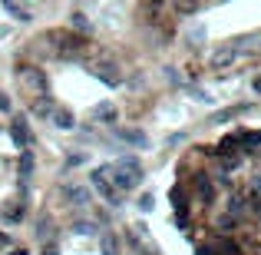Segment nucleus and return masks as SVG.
Segmentation results:
<instances>
[{
  "label": "nucleus",
  "instance_id": "nucleus-13",
  "mask_svg": "<svg viewBox=\"0 0 261 255\" xmlns=\"http://www.w3.org/2000/svg\"><path fill=\"white\" fill-rule=\"evenodd\" d=\"M0 109H10V100H7L4 93H0Z\"/></svg>",
  "mask_w": 261,
  "mask_h": 255
},
{
  "label": "nucleus",
  "instance_id": "nucleus-6",
  "mask_svg": "<svg viewBox=\"0 0 261 255\" xmlns=\"http://www.w3.org/2000/svg\"><path fill=\"white\" fill-rule=\"evenodd\" d=\"M10 140H13V146H17V149H23V153H27V146H30V129H27L23 116H17V120L10 123Z\"/></svg>",
  "mask_w": 261,
  "mask_h": 255
},
{
  "label": "nucleus",
  "instance_id": "nucleus-10",
  "mask_svg": "<svg viewBox=\"0 0 261 255\" xmlns=\"http://www.w3.org/2000/svg\"><path fill=\"white\" fill-rule=\"evenodd\" d=\"M93 116H96V120H106V123H113V120H116V106H113V103H99V106L93 109Z\"/></svg>",
  "mask_w": 261,
  "mask_h": 255
},
{
  "label": "nucleus",
  "instance_id": "nucleus-5",
  "mask_svg": "<svg viewBox=\"0 0 261 255\" xmlns=\"http://www.w3.org/2000/svg\"><path fill=\"white\" fill-rule=\"evenodd\" d=\"M235 60H238V50L228 43V47H218V50L208 57V63H212V70H225V66H231Z\"/></svg>",
  "mask_w": 261,
  "mask_h": 255
},
{
  "label": "nucleus",
  "instance_id": "nucleus-7",
  "mask_svg": "<svg viewBox=\"0 0 261 255\" xmlns=\"http://www.w3.org/2000/svg\"><path fill=\"white\" fill-rule=\"evenodd\" d=\"M4 10L10 13L13 20H20V24H27V20H33V13L27 10V7L20 4V0H4Z\"/></svg>",
  "mask_w": 261,
  "mask_h": 255
},
{
  "label": "nucleus",
  "instance_id": "nucleus-11",
  "mask_svg": "<svg viewBox=\"0 0 261 255\" xmlns=\"http://www.w3.org/2000/svg\"><path fill=\"white\" fill-rule=\"evenodd\" d=\"M53 123H57L60 129H70L73 126V113L70 109H53Z\"/></svg>",
  "mask_w": 261,
  "mask_h": 255
},
{
  "label": "nucleus",
  "instance_id": "nucleus-12",
  "mask_svg": "<svg viewBox=\"0 0 261 255\" xmlns=\"http://www.w3.org/2000/svg\"><path fill=\"white\" fill-rule=\"evenodd\" d=\"M185 40H189L192 47H198V43H202V40H205V27H192V30L185 33Z\"/></svg>",
  "mask_w": 261,
  "mask_h": 255
},
{
  "label": "nucleus",
  "instance_id": "nucleus-14",
  "mask_svg": "<svg viewBox=\"0 0 261 255\" xmlns=\"http://www.w3.org/2000/svg\"><path fill=\"white\" fill-rule=\"evenodd\" d=\"M255 89H258V93H261V80H255Z\"/></svg>",
  "mask_w": 261,
  "mask_h": 255
},
{
  "label": "nucleus",
  "instance_id": "nucleus-9",
  "mask_svg": "<svg viewBox=\"0 0 261 255\" xmlns=\"http://www.w3.org/2000/svg\"><path fill=\"white\" fill-rule=\"evenodd\" d=\"M70 24H73V30H76L80 37H86V33L93 30V24L86 20V13H73V20H70Z\"/></svg>",
  "mask_w": 261,
  "mask_h": 255
},
{
  "label": "nucleus",
  "instance_id": "nucleus-2",
  "mask_svg": "<svg viewBox=\"0 0 261 255\" xmlns=\"http://www.w3.org/2000/svg\"><path fill=\"white\" fill-rule=\"evenodd\" d=\"M50 40H57V43H53V53H57L60 60H80L86 53V37H80V33H73V30H53Z\"/></svg>",
  "mask_w": 261,
  "mask_h": 255
},
{
  "label": "nucleus",
  "instance_id": "nucleus-4",
  "mask_svg": "<svg viewBox=\"0 0 261 255\" xmlns=\"http://www.w3.org/2000/svg\"><path fill=\"white\" fill-rule=\"evenodd\" d=\"M93 77L102 80L106 86H119L122 83V73H119V63H116V60H99V63L93 66Z\"/></svg>",
  "mask_w": 261,
  "mask_h": 255
},
{
  "label": "nucleus",
  "instance_id": "nucleus-1",
  "mask_svg": "<svg viewBox=\"0 0 261 255\" xmlns=\"http://www.w3.org/2000/svg\"><path fill=\"white\" fill-rule=\"evenodd\" d=\"M175 176L169 196L192 255H261V129L195 146Z\"/></svg>",
  "mask_w": 261,
  "mask_h": 255
},
{
  "label": "nucleus",
  "instance_id": "nucleus-8",
  "mask_svg": "<svg viewBox=\"0 0 261 255\" xmlns=\"http://www.w3.org/2000/svg\"><path fill=\"white\" fill-rule=\"evenodd\" d=\"M202 4H205V0H172V7H175L178 17H192V13H198V10H202Z\"/></svg>",
  "mask_w": 261,
  "mask_h": 255
},
{
  "label": "nucleus",
  "instance_id": "nucleus-3",
  "mask_svg": "<svg viewBox=\"0 0 261 255\" xmlns=\"http://www.w3.org/2000/svg\"><path fill=\"white\" fill-rule=\"evenodd\" d=\"M17 80L30 89L33 96H46V73L40 66H17Z\"/></svg>",
  "mask_w": 261,
  "mask_h": 255
}]
</instances>
